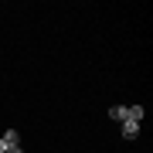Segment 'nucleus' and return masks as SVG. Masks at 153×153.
I'll list each match as a JSON object with an SVG mask.
<instances>
[{
    "label": "nucleus",
    "instance_id": "obj_1",
    "mask_svg": "<svg viewBox=\"0 0 153 153\" xmlns=\"http://www.w3.org/2000/svg\"><path fill=\"white\" fill-rule=\"evenodd\" d=\"M123 136H126V140H136V136H140V123H136V119H126V123H123Z\"/></svg>",
    "mask_w": 153,
    "mask_h": 153
},
{
    "label": "nucleus",
    "instance_id": "obj_2",
    "mask_svg": "<svg viewBox=\"0 0 153 153\" xmlns=\"http://www.w3.org/2000/svg\"><path fill=\"white\" fill-rule=\"evenodd\" d=\"M109 116H112V119H119V123H126V119H129V105H112Z\"/></svg>",
    "mask_w": 153,
    "mask_h": 153
},
{
    "label": "nucleus",
    "instance_id": "obj_3",
    "mask_svg": "<svg viewBox=\"0 0 153 153\" xmlns=\"http://www.w3.org/2000/svg\"><path fill=\"white\" fill-rule=\"evenodd\" d=\"M0 140H4L7 146H17V143H21V136H17V129H7V133H4Z\"/></svg>",
    "mask_w": 153,
    "mask_h": 153
},
{
    "label": "nucleus",
    "instance_id": "obj_4",
    "mask_svg": "<svg viewBox=\"0 0 153 153\" xmlns=\"http://www.w3.org/2000/svg\"><path fill=\"white\" fill-rule=\"evenodd\" d=\"M129 119H136V123L143 119V105H129Z\"/></svg>",
    "mask_w": 153,
    "mask_h": 153
},
{
    "label": "nucleus",
    "instance_id": "obj_5",
    "mask_svg": "<svg viewBox=\"0 0 153 153\" xmlns=\"http://www.w3.org/2000/svg\"><path fill=\"white\" fill-rule=\"evenodd\" d=\"M7 150H10V146H7V143H4V140H0V153H7Z\"/></svg>",
    "mask_w": 153,
    "mask_h": 153
},
{
    "label": "nucleus",
    "instance_id": "obj_6",
    "mask_svg": "<svg viewBox=\"0 0 153 153\" xmlns=\"http://www.w3.org/2000/svg\"><path fill=\"white\" fill-rule=\"evenodd\" d=\"M7 153H24V150H21V146H10V150H7Z\"/></svg>",
    "mask_w": 153,
    "mask_h": 153
}]
</instances>
